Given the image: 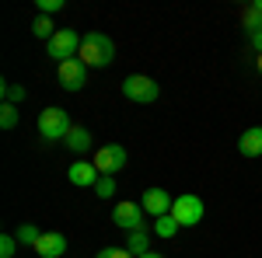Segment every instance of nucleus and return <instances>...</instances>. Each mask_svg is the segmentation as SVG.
I'll list each match as a JSON object with an SVG mask.
<instances>
[{
	"mask_svg": "<svg viewBox=\"0 0 262 258\" xmlns=\"http://www.w3.org/2000/svg\"><path fill=\"white\" fill-rule=\"evenodd\" d=\"M77 60L84 66H108V63L116 60V42L108 39L105 32H88L81 35V53H77Z\"/></svg>",
	"mask_w": 262,
	"mask_h": 258,
	"instance_id": "nucleus-1",
	"label": "nucleus"
},
{
	"mask_svg": "<svg viewBox=\"0 0 262 258\" xmlns=\"http://www.w3.org/2000/svg\"><path fill=\"white\" fill-rule=\"evenodd\" d=\"M35 126H39V136L49 139V143H53V139H67V133L74 129V126H70V115H67L63 108H56V105L42 108Z\"/></svg>",
	"mask_w": 262,
	"mask_h": 258,
	"instance_id": "nucleus-2",
	"label": "nucleus"
},
{
	"mask_svg": "<svg viewBox=\"0 0 262 258\" xmlns=\"http://www.w3.org/2000/svg\"><path fill=\"white\" fill-rule=\"evenodd\" d=\"M122 95L129 101H137V105H154L158 95H161V87L147 77V74H129V77L122 80Z\"/></svg>",
	"mask_w": 262,
	"mask_h": 258,
	"instance_id": "nucleus-3",
	"label": "nucleus"
},
{
	"mask_svg": "<svg viewBox=\"0 0 262 258\" xmlns=\"http://www.w3.org/2000/svg\"><path fill=\"white\" fill-rule=\"evenodd\" d=\"M77 53H81V39H77L74 28H60V32L49 39V60L67 63V60H77Z\"/></svg>",
	"mask_w": 262,
	"mask_h": 258,
	"instance_id": "nucleus-4",
	"label": "nucleus"
},
{
	"mask_svg": "<svg viewBox=\"0 0 262 258\" xmlns=\"http://www.w3.org/2000/svg\"><path fill=\"white\" fill-rule=\"evenodd\" d=\"M203 213H206V206L200 196H175V202H171V217L179 220V227H196Z\"/></svg>",
	"mask_w": 262,
	"mask_h": 258,
	"instance_id": "nucleus-5",
	"label": "nucleus"
},
{
	"mask_svg": "<svg viewBox=\"0 0 262 258\" xmlns=\"http://www.w3.org/2000/svg\"><path fill=\"white\" fill-rule=\"evenodd\" d=\"M95 168H98V175H116L119 168H126V147L122 143H105V147H98L95 150V160H91Z\"/></svg>",
	"mask_w": 262,
	"mask_h": 258,
	"instance_id": "nucleus-6",
	"label": "nucleus"
},
{
	"mask_svg": "<svg viewBox=\"0 0 262 258\" xmlns=\"http://www.w3.org/2000/svg\"><path fill=\"white\" fill-rule=\"evenodd\" d=\"M112 223L122 227L126 234H133V230H147V223H143V206L140 202H116V209H112Z\"/></svg>",
	"mask_w": 262,
	"mask_h": 258,
	"instance_id": "nucleus-7",
	"label": "nucleus"
},
{
	"mask_svg": "<svg viewBox=\"0 0 262 258\" xmlns=\"http://www.w3.org/2000/svg\"><path fill=\"white\" fill-rule=\"evenodd\" d=\"M56 77H60L63 91H81L84 84H88V66L81 60H67L56 66Z\"/></svg>",
	"mask_w": 262,
	"mask_h": 258,
	"instance_id": "nucleus-8",
	"label": "nucleus"
},
{
	"mask_svg": "<svg viewBox=\"0 0 262 258\" xmlns=\"http://www.w3.org/2000/svg\"><path fill=\"white\" fill-rule=\"evenodd\" d=\"M171 202H175V196H168L164 189H147V192L140 196L143 213H150L154 220H158V217H168V213H171Z\"/></svg>",
	"mask_w": 262,
	"mask_h": 258,
	"instance_id": "nucleus-9",
	"label": "nucleus"
},
{
	"mask_svg": "<svg viewBox=\"0 0 262 258\" xmlns=\"http://www.w3.org/2000/svg\"><path fill=\"white\" fill-rule=\"evenodd\" d=\"M63 251H67V238L60 230H46L39 238V244H35V255L39 258H60Z\"/></svg>",
	"mask_w": 262,
	"mask_h": 258,
	"instance_id": "nucleus-10",
	"label": "nucleus"
},
{
	"mask_svg": "<svg viewBox=\"0 0 262 258\" xmlns=\"http://www.w3.org/2000/svg\"><path fill=\"white\" fill-rule=\"evenodd\" d=\"M67 178H70V185H77V189H95V181L101 178L98 168L95 164H88V160H77V164H70V171H67Z\"/></svg>",
	"mask_w": 262,
	"mask_h": 258,
	"instance_id": "nucleus-11",
	"label": "nucleus"
},
{
	"mask_svg": "<svg viewBox=\"0 0 262 258\" xmlns=\"http://www.w3.org/2000/svg\"><path fill=\"white\" fill-rule=\"evenodd\" d=\"M238 154L242 157H262V126H252L238 136Z\"/></svg>",
	"mask_w": 262,
	"mask_h": 258,
	"instance_id": "nucleus-12",
	"label": "nucleus"
},
{
	"mask_svg": "<svg viewBox=\"0 0 262 258\" xmlns=\"http://www.w3.org/2000/svg\"><path fill=\"white\" fill-rule=\"evenodd\" d=\"M63 143H67V150H74V154H88V150H91V133H88L84 126H74Z\"/></svg>",
	"mask_w": 262,
	"mask_h": 258,
	"instance_id": "nucleus-13",
	"label": "nucleus"
},
{
	"mask_svg": "<svg viewBox=\"0 0 262 258\" xmlns=\"http://www.w3.org/2000/svg\"><path fill=\"white\" fill-rule=\"evenodd\" d=\"M179 230H182V227H179V220L171 217V213H168V217H158L154 223H150V234H154V238H161V241L175 238Z\"/></svg>",
	"mask_w": 262,
	"mask_h": 258,
	"instance_id": "nucleus-14",
	"label": "nucleus"
},
{
	"mask_svg": "<svg viewBox=\"0 0 262 258\" xmlns=\"http://www.w3.org/2000/svg\"><path fill=\"white\" fill-rule=\"evenodd\" d=\"M126 251H133V255L140 258L150 251V230H133L129 238H126Z\"/></svg>",
	"mask_w": 262,
	"mask_h": 258,
	"instance_id": "nucleus-15",
	"label": "nucleus"
},
{
	"mask_svg": "<svg viewBox=\"0 0 262 258\" xmlns=\"http://www.w3.org/2000/svg\"><path fill=\"white\" fill-rule=\"evenodd\" d=\"M56 32H60V28L53 25V18H46V14H39V18L32 21V35H35V39H46V42H49Z\"/></svg>",
	"mask_w": 262,
	"mask_h": 258,
	"instance_id": "nucleus-16",
	"label": "nucleus"
},
{
	"mask_svg": "<svg viewBox=\"0 0 262 258\" xmlns=\"http://www.w3.org/2000/svg\"><path fill=\"white\" fill-rule=\"evenodd\" d=\"M42 234H46V230H39L35 223H21L18 230H14V238H18V244H32V248L39 244V238H42Z\"/></svg>",
	"mask_w": 262,
	"mask_h": 258,
	"instance_id": "nucleus-17",
	"label": "nucleus"
},
{
	"mask_svg": "<svg viewBox=\"0 0 262 258\" xmlns=\"http://www.w3.org/2000/svg\"><path fill=\"white\" fill-rule=\"evenodd\" d=\"M242 25L248 28V35H252V32H262V11L255 7V4H248V7L242 11Z\"/></svg>",
	"mask_w": 262,
	"mask_h": 258,
	"instance_id": "nucleus-18",
	"label": "nucleus"
},
{
	"mask_svg": "<svg viewBox=\"0 0 262 258\" xmlns=\"http://www.w3.org/2000/svg\"><path fill=\"white\" fill-rule=\"evenodd\" d=\"M0 91H4V105H21V101L28 98V91L21 84H4Z\"/></svg>",
	"mask_w": 262,
	"mask_h": 258,
	"instance_id": "nucleus-19",
	"label": "nucleus"
},
{
	"mask_svg": "<svg viewBox=\"0 0 262 258\" xmlns=\"http://www.w3.org/2000/svg\"><path fill=\"white\" fill-rule=\"evenodd\" d=\"M95 196H98V199H112V196H116V178L101 175V178L95 181Z\"/></svg>",
	"mask_w": 262,
	"mask_h": 258,
	"instance_id": "nucleus-20",
	"label": "nucleus"
},
{
	"mask_svg": "<svg viewBox=\"0 0 262 258\" xmlns=\"http://www.w3.org/2000/svg\"><path fill=\"white\" fill-rule=\"evenodd\" d=\"M0 126L4 129H14L18 126V105H0Z\"/></svg>",
	"mask_w": 262,
	"mask_h": 258,
	"instance_id": "nucleus-21",
	"label": "nucleus"
},
{
	"mask_svg": "<svg viewBox=\"0 0 262 258\" xmlns=\"http://www.w3.org/2000/svg\"><path fill=\"white\" fill-rule=\"evenodd\" d=\"M14 251H18V238L14 234H4L0 238V258H14Z\"/></svg>",
	"mask_w": 262,
	"mask_h": 258,
	"instance_id": "nucleus-22",
	"label": "nucleus"
},
{
	"mask_svg": "<svg viewBox=\"0 0 262 258\" xmlns=\"http://www.w3.org/2000/svg\"><path fill=\"white\" fill-rule=\"evenodd\" d=\"M56 11H63V0H39V14H56Z\"/></svg>",
	"mask_w": 262,
	"mask_h": 258,
	"instance_id": "nucleus-23",
	"label": "nucleus"
},
{
	"mask_svg": "<svg viewBox=\"0 0 262 258\" xmlns=\"http://www.w3.org/2000/svg\"><path fill=\"white\" fill-rule=\"evenodd\" d=\"M98 258H133V251H126V248H101Z\"/></svg>",
	"mask_w": 262,
	"mask_h": 258,
	"instance_id": "nucleus-24",
	"label": "nucleus"
},
{
	"mask_svg": "<svg viewBox=\"0 0 262 258\" xmlns=\"http://www.w3.org/2000/svg\"><path fill=\"white\" fill-rule=\"evenodd\" d=\"M248 42H252V49H255V56H259V53H262V32H252Z\"/></svg>",
	"mask_w": 262,
	"mask_h": 258,
	"instance_id": "nucleus-25",
	"label": "nucleus"
},
{
	"mask_svg": "<svg viewBox=\"0 0 262 258\" xmlns=\"http://www.w3.org/2000/svg\"><path fill=\"white\" fill-rule=\"evenodd\" d=\"M140 258H164V255H158V251H147V255H140Z\"/></svg>",
	"mask_w": 262,
	"mask_h": 258,
	"instance_id": "nucleus-26",
	"label": "nucleus"
},
{
	"mask_svg": "<svg viewBox=\"0 0 262 258\" xmlns=\"http://www.w3.org/2000/svg\"><path fill=\"white\" fill-rule=\"evenodd\" d=\"M255 66H259V74H262V53H259V56H255Z\"/></svg>",
	"mask_w": 262,
	"mask_h": 258,
	"instance_id": "nucleus-27",
	"label": "nucleus"
},
{
	"mask_svg": "<svg viewBox=\"0 0 262 258\" xmlns=\"http://www.w3.org/2000/svg\"><path fill=\"white\" fill-rule=\"evenodd\" d=\"M255 7H259V11H262V0H255Z\"/></svg>",
	"mask_w": 262,
	"mask_h": 258,
	"instance_id": "nucleus-28",
	"label": "nucleus"
}]
</instances>
